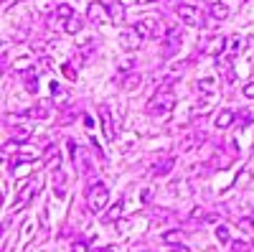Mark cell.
I'll return each mask as SVG.
<instances>
[{
  "label": "cell",
  "instance_id": "1",
  "mask_svg": "<svg viewBox=\"0 0 254 252\" xmlns=\"http://www.w3.org/2000/svg\"><path fill=\"white\" fill-rule=\"evenodd\" d=\"M173 107H176V94H173V89L165 84V87H163L150 102H147V115L163 120V117H168V115L173 112Z\"/></svg>",
  "mask_w": 254,
  "mask_h": 252
},
{
  "label": "cell",
  "instance_id": "2",
  "mask_svg": "<svg viewBox=\"0 0 254 252\" xmlns=\"http://www.w3.org/2000/svg\"><path fill=\"white\" fill-rule=\"evenodd\" d=\"M107 201H110V191H107L104 183L97 181L87 188V209L92 214H102L104 209H107Z\"/></svg>",
  "mask_w": 254,
  "mask_h": 252
},
{
  "label": "cell",
  "instance_id": "3",
  "mask_svg": "<svg viewBox=\"0 0 254 252\" xmlns=\"http://www.w3.org/2000/svg\"><path fill=\"white\" fill-rule=\"evenodd\" d=\"M163 23L158 18H142V20H137L135 23V31L142 36V38H158V36H163V28H160Z\"/></svg>",
  "mask_w": 254,
  "mask_h": 252
},
{
  "label": "cell",
  "instance_id": "4",
  "mask_svg": "<svg viewBox=\"0 0 254 252\" xmlns=\"http://www.w3.org/2000/svg\"><path fill=\"white\" fill-rule=\"evenodd\" d=\"M87 18L92 20V23H97V26H102V23H110L112 20V15H110V5L107 3H94L87 8Z\"/></svg>",
  "mask_w": 254,
  "mask_h": 252
},
{
  "label": "cell",
  "instance_id": "5",
  "mask_svg": "<svg viewBox=\"0 0 254 252\" xmlns=\"http://www.w3.org/2000/svg\"><path fill=\"white\" fill-rule=\"evenodd\" d=\"M178 18L183 20L186 26H196V28L203 26V18H201L196 5H178Z\"/></svg>",
  "mask_w": 254,
  "mask_h": 252
},
{
  "label": "cell",
  "instance_id": "6",
  "mask_svg": "<svg viewBox=\"0 0 254 252\" xmlns=\"http://www.w3.org/2000/svg\"><path fill=\"white\" fill-rule=\"evenodd\" d=\"M99 117H102V130L107 140H115V122H112V112L107 104H99Z\"/></svg>",
  "mask_w": 254,
  "mask_h": 252
},
{
  "label": "cell",
  "instance_id": "7",
  "mask_svg": "<svg viewBox=\"0 0 254 252\" xmlns=\"http://www.w3.org/2000/svg\"><path fill=\"white\" fill-rule=\"evenodd\" d=\"M140 41H142V36H140L135 28L122 31V33H120V46H122V49H127V51H135V49L140 46Z\"/></svg>",
  "mask_w": 254,
  "mask_h": 252
},
{
  "label": "cell",
  "instance_id": "8",
  "mask_svg": "<svg viewBox=\"0 0 254 252\" xmlns=\"http://www.w3.org/2000/svg\"><path fill=\"white\" fill-rule=\"evenodd\" d=\"M181 41H183V33H181V26H171L165 31V46H168V54H171L173 49L181 46Z\"/></svg>",
  "mask_w": 254,
  "mask_h": 252
},
{
  "label": "cell",
  "instance_id": "9",
  "mask_svg": "<svg viewBox=\"0 0 254 252\" xmlns=\"http://www.w3.org/2000/svg\"><path fill=\"white\" fill-rule=\"evenodd\" d=\"M38 186H41V178H36L33 183H28L26 188H23V191H20V196H18V201L13 204V209H15V212H20V209H23V204L31 199V194H36L38 191Z\"/></svg>",
  "mask_w": 254,
  "mask_h": 252
},
{
  "label": "cell",
  "instance_id": "10",
  "mask_svg": "<svg viewBox=\"0 0 254 252\" xmlns=\"http://www.w3.org/2000/svg\"><path fill=\"white\" fill-rule=\"evenodd\" d=\"M224 46H226V38H224V36H216V38H211L208 44L203 46V54H208V56H219V54L224 51Z\"/></svg>",
  "mask_w": 254,
  "mask_h": 252
},
{
  "label": "cell",
  "instance_id": "11",
  "mask_svg": "<svg viewBox=\"0 0 254 252\" xmlns=\"http://www.w3.org/2000/svg\"><path fill=\"white\" fill-rule=\"evenodd\" d=\"M237 120V112L234 110H221L219 115H216V128L219 130H226V128H231V122Z\"/></svg>",
  "mask_w": 254,
  "mask_h": 252
},
{
  "label": "cell",
  "instance_id": "12",
  "mask_svg": "<svg viewBox=\"0 0 254 252\" xmlns=\"http://www.w3.org/2000/svg\"><path fill=\"white\" fill-rule=\"evenodd\" d=\"M81 31V18L79 15H71L64 20V33H69V36H76Z\"/></svg>",
  "mask_w": 254,
  "mask_h": 252
},
{
  "label": "cell",
  "instance_id": "13",
  "mask_svg": "<svg viewBox=\"0 0 254 252\" xmlns=\"http://www.w3.org/2000/svg\"><path fill=\"white\" fill-rule=\"evenodd\" d=\"M26 115H28V117H36V120H46V117L51 115V104H49V102H41L38 107L28 110Z\"/></svg>",
  "mask_w": 254,
  "mask_h": 252
},
{
  "label": "cell",
  "instance_id": "14",
  "mask_svg": "<svg viewBox=\"0 0 254 252\" xmlns=\"http://www.w3.org/2000/svg\"><path fill=\"white\" fill-rule=\"evenodd\" d=\"M23 82H26V89H28L31 94L38 92V77H36L33 69H26V72H23Z\"/></svg>",
  "mask_w": 254,
  "mask_h": 252
},
{
  "label": "cell",
  "instance_id": "15",
  "mask_svg": "<svg viewBox=\"0 0 254 252\" xmlns=\"http://www.w3.org/2000/svg\"><path fill=\"white\" fill-rule=\"evenodd\" d=\"M31 133H33V128H28V125H18V128H13V140L23 143V140L31 138Z\"/></svg>",
  "mask_w": 254,
  "mask_h": 252
},
{
  "label": "cell",
  "instance_id": "16",
  "mask_svg": "<svg viewBox=\"0 0 254 252\" xmlns=\"http://www.w3.org/2000/svg\"><path fill=\"white\" fill-rule=\"evenodd\" d=\"M219 69L224 72V79H226V82H234V79H237L234 67H231V61H229V59H221V61H219Z\"/></svg>",
  "mask_w": 254,
  "mask_h": 252
},
{
  "label": "cell",
  "instance_id": "17",
  "mask_svg": "<svg viewBox=\"0 0 254 252\" xmlns=\"http://www.w3.org/2000/svg\"><path fill=\"white\" fill-rule=\"evenodd\" d=\"M208 10H211V15H214V18H219V20L229 18V8H226L224 3H211V5H208Z\"/></svg>",
  "mask_w": 254,
  "mask_h": 252
},
{
  "label": "cell",
  "instance_id": "18",
  "mask_svg": "<svg viewBox=\"0 0 254 252\" xmlns=\"http://www.w3.org/2000/svg\"><path fill=\"white\" fill-rule=\"evenodd\" d=\"M198 92L206 94V97H208V94H214V92H216V82H214V79H208V77L201 79V82H198Z\"/></svg>",
  "mask_w": 254,
  "mask_h": 252
},
{
  "label": "cell",
  "instance_id": "19",
  "mask_svg": "<svg viewBox=\"0 0 254 252\" xmlns=\"http://www.w3.org/2000/svg\"><path fill=\"white\" fill-rule=\"evenodd\" d=\"M171 168H173V158H165V161L155 163L153 173H155V176H165V173H171Z\"/></svg>",
  "mask_w": 254,
  "mask_h": 252
},
{
  "label": "cell",
  "instance_id": "20",
  "mask_svg": "<svg viewBox=\"0 0 254 252\" xmlns=\"http://www.w3.org/2000/svg\"><path fill=\"white\" fill-rule=\"evenodd\" d=\"M181 240H183V232H181V229H171V232L163 235V242H168V245H178Z\"/></svg>",
  "mask_w": 254,
  "mask_h": 252
},
{
  "label": "cell",
  "instance_id": "21",
  "mask_svg": "<svg viewBox=\"0 0 254 252\" xmlns=\"http://www.w3.org/2000/svg\"><path fill=\"white\" fill-rule=\"evenodd\" d=\"M107 5H110V15H112V20H115V23H120V20L125 18L122 5H120V3H107Z\"/></svg>",
  "mask_w": 254,
  "mask_h": 252
},
{
  "label": "cell",
  "instance_id": "22",
  "mask_svg": "<svg viewBox=\"0 0 254 252\" xmlns=\"http://www.w3.org/2000/svg\"><path fill=\"white\" fill-rule=\"evenodd\" d=\"M214 232H216V240L221 242V245H229L231 240H229V227H224V224H219L216 229H214Z\"/></svg>",
  "mask_w": 254,
  "mask_h": 252
},
{
  "label": "cell",
  "instance_id": "23",
  "mask_svg": "<svg viewBox=\"0 0 254 252\" xmlns=\"http://www.w3.org/2000/svg\"><path fill=\"white\" fill-rule=\"evenodd\" d=\"M137 84H140V74H137V72H132L130 77H127V79L122 82V87H125V89H135Z\"/></svg>",
  "mask_w": 254,
  "mask_h": 252
},
{
  "label": "cell",
  "instance_id": "24",
  "mask_svg": "<svg viewBox=\"0 0 254 252\" xmlns=\"http://www.w3.org/2000/svg\"><path fill=\"white\" fill-rule=\"evenodd\" d=\"M71 15H74V8H71V5H66V3L56 8V18H64V20H66V18H71Z\"/></svg>",
  "mask_w": 254,
  "mask_h": 252
},
{
  "label": "cell",
  "instance_id": "25",
  "mask_svg": "<svg viewBox=\"0 0 254 252\" xmlns=\"http://www.w3.org/2000/svg\"><path fill=\"white\" fill-rule=\"evenodd\" d=\"M239 227L244 229V232L254 235V217H244V219H239Z\"/></svg>",
  "mask_w": 254,
  "mask_h": 252
},
{
  "label": "cell",
  "instance_id": "26",
  "mask_svg": "<svg viewBox=\"0 0 254 252\" xmlns=\"http://www.w3.org/2000/svg\"><path fill=\"white\" fill-rule=\"evenodd\" d=\"M61 72H64V77H66V79H76V69H74V64H64Z\"/></svg>",
  "mask_w": 254,
  "mask_h": 252
},
{
  "label": "cell",
  "instance_id": "27",
  "mask_svg": "<svg viewBox=\"0 0 254 252\" xmlns=\"http://www.w3.org/2000/svg\"><path fill=\"white\" fill-rule=\"evenodd\" d=\"M71 252H89V245L84 242V240H76V242L71 245Z\"/></svg>",
  "mask_w": 254,
  "mask_h": 252
},
{
  "label": "cell",
  "instance_id": "28",
  "mask_svg": "<svg viewBox=\"0 0 254 252\" xmlns=\"http://www.w3.org/2000/svg\"><path fill=\"white\" fill-rule=\"evenodd\" d=\"M242 44H244V41H242L239 36L231 38V46H229V49H231V54H239V51H242Z\"/></svg>",
  "mask_w": 254,
  "mask_h": 252
},
{
  "label": "cell",
  "instance_id": "29",
  "mask_svg": "<svg viewBox=\"0 0 254 252\" xmlns=\"http://www.w3.org/2000/svg\"><path fill=\"white\" fill-rule=\"evenodd\" d=\"M231 250H234V252H252V247L247 242H234V245H231Z\"/></svg>",
  "mask_w": 254,
  "mask_h": 252
},
{
  "label": "cell",
  "instance_id": "30",
  "mask_svg": "<svg viewBox=\"0 0 254 252\" xmlns=\"http://www.w3.org/2000/svg\"><path fill=\"white\" fill-rule=\"evenodd\" d=\"M120 209H122V204H120V201H117V204H115V206H112V212H110V214H107V222H112V219H117V217H120Z\"/></svg>",
  "mask_w": 254,
  "mask_h": 252
},
{
  "label": "cell",
  "instance_id": "31",
  "mask_svg": "<svg viewBox=\"0 0 254 252\" xmlns=\"http://www.w3.org/2000/svg\"><path fill=\"white\" fill-rule=\"evenodd\" d=\"M244 97H249V99H254V82H249V84H244Z\"/></svg>",
  "mask_w": 254,
  "mask_h": 252
},
{
  "label": "cell",
  "instance_id": "32",
  "mask_svg": "<svg viewBox=\"0 0 254 252\" xmlns=\"http://www.w3.org/2000/svg\"><path fill=\"white\" fill-rule=\"evenodd\" d=\"M51 94H54V97H64V89L59 87V84H56V82L51 84Z\"/></svg>",
  "mask_w": 254,
  "mask_h": 252
},
{
  "label": "cell",
  "instance_id": "33",
  "mask_svg": "<svg viewBox=\"0 0 254 252\" xmlns=\"http://www.w3.org/2000/svg\"><path fill=\"white\" fill-rule=\"evenodd\" d=\"M168 252H190V250H188L186 245H181V242H178V245H173V247L168 250Z\"/></svg>",
  "mask_w": 254,
  "mask_h": 252
},
{
  "label": "cell",
  "instance_id": "34",
  "mask_svg": "<svg viewBox=\"0 0 254 252\" xmlns=\"http://www.w3.org/2000/svg\"><path fill=\"white\" fill-rule=\"evenodd\" d=\"M132 3H140V5H147V3H158V0H132Z\"/></svg>",
  "mask_w": 254,
  "mask_h": 252
},
{
  "label": "cell",
  "instance_id": "35",
  "mask_svg": "<svg viewBox=\"0 0 254 252\" xmlns=\"http://www.w3.org/2000/svg\"><path fill=\"white\" fill-rule=\"evenodd\" d=\"M97 252H115L112 247H102V250H97Z\"/></svg>",
  "mask_w": 254,
  "mask_h": 252
}]
</instances>
